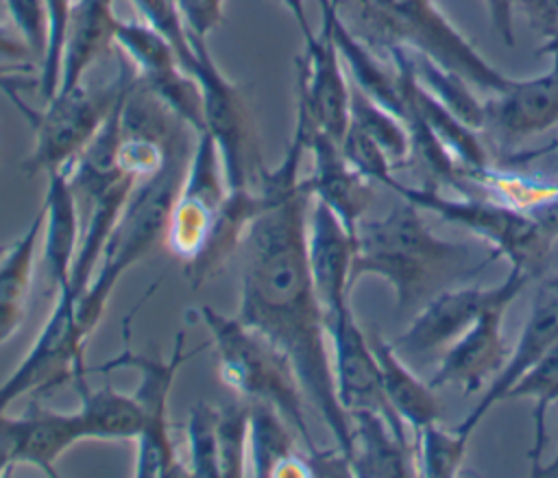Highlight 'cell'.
<instances>
[{"mask_svg":"<svg viewBox=\"0 0 558 478\" xmlns=\"http://www.w3.org/2000/svg\"><path fill=\"white\" fill-rule=\"evenodd\" d=\"M307 151L305 118L296 109L292 138L277 166H259L255 186L264 207L240 244L238 319L262 332L292 362L305 399L316 408L336 447L351 456V419L342 408L325 327L307 262L312 196L299 175Z\"/></svg>","mask_w":558,"mask_h":478,"instance_id":"1","label":"cell"},{"mask_svg":"<svg viewBox=\"0 0 558 478\" xmlns=\"http://www.w3.org/2000/svg\"><path fill=\"white\" fill-rule=\"evenodd\" d=\"M493 260L475 262L471 247L436 236L421 207L401 199L388 214L360 220L351 284L368 275L379 277L392 288L397 312L414 314L440 290L475 275Z\"/></svg>","mask_w":558,"mask_h":478,"instance_id":"2","label":"cell"},{"mask_svg":"<svg viewBox=\"0 0 558 478\" xmlns=\"http://www.w3.org/2000/svg\"><path fill=\"white\" fill-rule=\"evenodd\" d=\"M336 4L344 24L375 52L410 48L488 94L504 92L514 81L480 55L436 0H336Z\"/></svg>","mask_w":558,"mask_h":478,"instance_id":"3","label":"cell"},{"mask_svg":"<svg viewBox=\"0 0 558 478\" xmlns=\"http://www.w3.org/2000/svg\"><path fill=\"white\" fill-rule=\"evenodd\" d=\"M190 153L187 140L179 142L159 172L135 183L102 251L98 271L76 297V316L87 336L100 323L120 277L146 258L159 240H166L170 212L179 196Z\"/></svg>","mask_w":558,"mask_h":478,"instance_id":"4","label":"cell"},{"mask_svg":"<svg viewBox=\"0 0 558 478\" xmlns=\"http://www.w3.org/2000/svg\"><path fill=\"white\" fill-rule=\"evenodd\" d=\"M196 314L209 332L225 386L248 402H264L277 408L301 437L307 454H318L320 447L305 417V395L288 356L235 314H222L211 306L196 308Z\"/></svg>","mask_w":558,"mask_h":478,"instance_id":"5","label":"cell"},{"mask_svg":"<svg viewBox=\"0 0 558 478\" xmlns=\"http://www.w3.org/2000/svg\"><path fill=\"white\" fill-rule=\"evenodd\" d=\"M124 345L122 349L107 358L105 362L96 365V371L109 373L113 369H133L137 371V386L133 391L135 402L142 408L144 426L140 437L135 439L137 452H135V467L133 476L137 478H166V476H179L187 474L179 458H177V445L172 441V423L168 417V404L174 378L179 369L190 362L198 351L211 345L205 343L196 349H185V332H179L174 336L172 349L168 356H148L140 354L131 347L129 336V319L124 321Z\"/></svg>","mask_w":558,"mask_h":478,"instance_id":"6","label":"cell"},{"mask_svg":"<svg viewBox=\"0 0 558 478\" xmlns=\"http://www.w3.org/2000/svg\"><path fill=\"white\" fill-rule=\"evenodd\" d=\"M399 199H405L421 207V212H434L440 220L453 223L473 236L486 240L493 247L495 258L508 260L512 268L538 277L549 260L554 240L538 227V223L510 203H497L486 196H442L436 188L405 186L395 181L390 186Z\"/></svg>","mask_w":558,"mask_h":478,"instance_id":"7","label":"cell"},{"mask_svg":"<svg viewBox=\"0 0 558 478\" xmlns=\"http://www.w3.org/2000/svg\"><path fill=\"white\" fill-rule=\"evenodd\" d=\"M135 76V68L122 57L118 74L111 81L100 85L81 81L70 89H59L46 100L41 111L33 109L26 120L35 129V144L22 162V170L26 175H48L68 168L102 127Z\"/></svg>","mask_w":558,"mask_h":478,"instance_id":"8","label":"cell"},{"mask_svg":"<svg viewBox=\"0 0 558 478\" xmlns=\"http://www.w3.org/2000/svg\"><path fill=\"white\" fill-rule=\"evenodd\" d=\"M194 59L187 72L198 81L203 92L205 131L214 138L229 192L255 186L262 159L255 142L253 116L246 96L238 83L216 65L207 39L190 35Z\"/></svg>","mask_w":558,"mask_h":478,"instance_id":"9","label":"cell"},{"mask_svg":"<svg viewBox=\"0 0 558 478\" xmlns=\"http://www.w3.org/2000/svg\"><path fill=\"white\" fill-rule=\"evenodd\" d=\"M87 338L76 316V295L68 286L54 295V306L31 349L0 384V413L24 395L50 393L83 378Z\"/></svg>","mask_w":558,"mask_h":478,"instance_id":"10","label":"cell"},{"mask_svg":"<svg viewBox=\"0 0 558 478\" xmlns=\"http://www.w3.org/2000/svg\"><path fill=\"white\" fill-rule=\"evenodd\" d=\"M532 277L519 268L495 286H449L418 308L408 327L390 340L405 356H432L445 351L495 303H512Z\"/></svg>","mask_w":558,"mask_h":478,"instance_id":"11","label":"cell"},{"mask_svg":"<svg viewBox=\"0 0 558 478\" xmlns=\"http://www.w3.org/2000/svg\"><path fill=\"white\" fill-rule=\"evenodd\" d=\"M227 194L229 188L218 146L214 138L203 131L192 146L166 229V244L183 264L192 262L205 247Z\"/></svg>","mask_w":558,"mask_h":478,"instance_id":"12","label":"cell"},{"mask_svg":"<svg viewBox=\"0 0 558 478\" xmlns=\"http://www.w3.org/2000/svg\"><path fill=\"white\" fill-rule=\"evenodd\" d=\"M325 327L331 351V369L336 393L347 413L375 410L384 415L401 439H408L405 421L392 410L386 399L379 365L371 347L368 334L360 327L351 303H344L325 314Z\"/></svg>","mask_w":558,"mask_h":478,"instance_id":"13","label":"cell"},{"mask_svg":"<svg viewBox=\"0 0 558 478\" xmlns=\"http://www.w3.org/2000/svg\"><path fill=\"white\" fill-rule=\"evenodd\" d=\"M303 46L296 61V105L305 109L314 127L340 142L349 127L351 83L331 28L323 17L318 33L303 39Z\"/></svg>","mask_w":558,"mask_h":478,"instance_id":"14","label":"cell"},{"mask_svg":"<svg viewBox=\"0 0 558 478\" xmlns=\"http://www.w3.org/2000/svg\"><path fill=\"white\" fill-rule=\"evenodd\" d=\"M83 439L76 410H52L33 404L20 415L0 413V476L28 465L57 478L59 458Z\"/></svg>","mask_w":558,"mask_h":478,"instance_id":"15","label":"cell"},{"mask_svg":"<svg viewBox=\"0 0 558 478\" xmlns=\"http://www.w3.org/2000/svg\"><path fill=\"white\" fill-rule=\"evenodd\" d=\"M554 347H558V273L545 277L534 290L530 314L504 369L490 384H486L480 402L456 428L471 437L488 410L506 399L508 389Z\"/></svg>","mask_w":558,"mask_h":478,"instance_id":"16","label":"cell"},{"mask_svg":"<svg viewBox=\"0 0 558 478\" xmlns=\"http://www.w3.org/2000/svg\"><path fill=\"white\" fill-rule=\"evenodd\" d=\"M296 109L305 118V140L307 151L312 153V172L303 177V183L310 196L325 203L355 236V229L371 205L373 183L347 162L336 138L314 127L301 105H296Z\"/></svg>","mask_w":558,"mask_h":478,"instance_id":"17","label":"cell"},{"mask_svg":"<svg viewBox=\"0 0 558 478\" xmlns=\"http://www.w3.org/2000/svg\"><path fill=\"white\" fill-rule=\"evenodd\" d=\"M510 303H495L453 340L438 362L429 384L434 389L456 386L464 395L486 389L504 369L510 351L504 338V314Z\"/></svg>","mask_w":558,"mask_h":478,"instance_id":"18","label":"cell"},{"mask_svg":"<svg viewBox=\"0 0 558 478\" xmlns=\"http://www.w3.org/2000/svg\"><path fill=\"white\" fill-rule=\"evenodd\" d=\"M558 124V70L514 79L504 92L484 100V129L504 142H519Z\"/></svg>","mask_w":558,"mask_h":478,"instance_id":"19","label":"cell"},{"mask_svg":"<svg viewBox=\"0 0 558 478\" xmlns=\"http://www.w3.org/2000/svg\"><path fill=\"white\" fill-rule=\"evenodd\" d=\"M386 55L390 57V63H392V68L397 72L403 107L405 105L412 107L423 118V122L438 138V142L462 166L464 175L488 168L490 166L488 151L482 144V140L477 138V131L471 129L466 122H462L453 111H449L416 79L414 61H412V50L403 48V46H395Z\"/></svg>","mask_w":558,"mask_h":478,"instance_id":"20","label":"cell"},{"mask_svg":"<svg viewBox=\"0 0 558 478\" xmlns=\"http://www.w3.org/2000/svg\"><path fill=\"white\" fill-rule=\"evenodd\" d=\"M353 253L355 236L325 203L312 199L307 216V262L325 314L351 303Z\"/></svg>","mask_w":558,"mask_h":478,"instance_id":"21","label":"cell"},{"mask_svg":"<svg viewBox=\"0 0 558 478\" xmlns=\"http://www.w3.org/2000/svg\"><path fill=\"white\" fill-rule=\"evenodd\" d=\"M44 212V268L54 295L70 286L72 268L81 242V205L70 186L68 170L46 175Z\"/></svg>","mask_w":558,"mask_h":478,"instance_id":"22","label":"cell"},{"mask_svg":"<svg viewBox=\"0 0 558 478\" xmlns=\"http://www.w3.org/2000/svg\"><path fill=\"white\" fill-rule=\"evenodd\" d=\"M351 476H416L414 445L401 439L392 423L375 410H351Z\"/></svg>","mask_w":558,"mask_h":478,"instance_id":"23","label":"cell"},{"mask_svg":"<svg viewBox=\"0 0 558 478\" xmlns=\"http://www.w3.org/2000/svg\"><path fill=\"white\" fill-rule=\"evenodd\" d=\"M118 24L120 20L113 11V0H74L65 31L57 92L81 83L85 72L100 61L111 46H116Z\"/></svg>","mask_w":558,"mask_h":478,"instance_id":"24","label":"cell"},{"mask_svg":"<svg viewBox=\"0 0 558 478\" xmlns=\"http://www.w3.org/2000/svg\"><path fill=\"white\" fill-rule=\"evenodd\" d=\"M371 347L375 351L381 386L392 410L405 421V426L418 432L423 426L440 419V404L434 386L423 382L408 365L405 358L379 334H368Z\"/></svg>","mask_w":558,"mask_h":478,"instance_id":"25","label":"cell"},{"mask_svg":"<svg viewBox=\"0 0 558 478\" xmlns=\"http://www.w3.org/2000/svg\"><path fill=\"white\" fill-rule=\"evenodd\" d=\"M41 229L44 212L39 210L22 236L11 242L0 258V347L13 338L26 316Z\"/></svg>","mask_w":558,"mask_h":478,"instance_id":"26","label":"cell"},{"mask_svg":"<svg viewBox=\"0 0 558 478\" xmlns=\"http://www.w3.org/2000/svg\"><path fill=\"white\" fill-rule=\"evenodd\" d=\"M81 404L76 408L83 439L96 441H135L144 426V415L133 393L113 386L89 389L87 378L74 380Z\"/></svg>","mask_w":558,"mask_h":478,"instance_id":"27","label":"cell"},{"mask_svg":"<svg viewBox=\"0 0 558 478\" xmlns=\"http://www.w3.org/2000/svg\"><path fill=\"white\" fill-rule=\"evenodd\" d=\"M532 399V445L527 452L530 474L541 469L547 443V415L558 402V347L536 360L506 393V399Z\"/></svg>","mask_w":558,"mask_h":478,"instance_id":"28","label":"cell"},{"mask_svg":"<svg viewBox=\"0 0 558 478\" xmlns=\"http://www.w3.org/2000/svg\"><path fill=\"white\" fill-rule=\"evenodd\" d=\"M251 404L248 421V474L270 478L275 467L296 454L294 428L286 417L264 402Z\"/></svg>","mask_w":558,"mask_h":478,"instance_id":"29","label":"cell"},{"mask_svg":"<svg viewBox=\"0 0 558 478\" xmlns=\"http://www.w3.org/2000/svg\"><path fill=\"white\" fill-rule=\"evenodd\" d=\"M349 122L360 131H364L384 148V153L392 162V168L408 164L410 133L405 122L397 113H392L390 109L373 100L353 83H351V98H349Z\"/></svg>","mask_w":558,"mask_h":478,"instance_id":"30","label":"cell"},{"mask_svg":"<svg viewBox=\"0 0 558 478\" xmlns=\"http://www.w3.org/2000/svg\"><path fill=\"white\" fill-rule=\"evenodd\" d=\"M412 61H414L416 79L434 98H438L449 111H453L471 129L475 131L484 129V100H480L471 92V83L464 76L414 50H412Z\"/></svg>","mask_w":558,"mask_h":478,"instance_id":"31","label":"cell"},{"mask_svg":"<svg viewBox=\"0 0 558 478\" xmlns=\"http://www.w3.org/2000/svg\"><path fill=\"white\" fill-rule=\"evenodd\" d=\"M469 434L456 426L445 428L440 421L427 423L416 432L414 458L421 476L427 478H453L460 474L464 454L469 447Z\"/></svg>","mask_w":558,"mask_h":478,"instance_id":"32","label":"cell"},{"mask_svg":"<svg viewBox=\"0 0 558 478\" xmlns=\"http://www.w3.org/2000/svg\"><path fill=\"white\" fill-rule=\"evenodd\" d=\"M116 46L135 68L137 76H153L168 68L181 65L174 46L144 20H120L116 31Z\"/></svg>","mask_w":558,"mask_h":478,"instance_id":"33","label":"cell"},{"mask_svg":"<svg viewBox=\"0 0 558 478\" xmlns=\"http://www.w3.org/2000/svg\"><path fill=\"white\" fill-rule=\"evenodd\" d=\"M140 81L183 122L194 135L205 131L203 92L198 81L183 68L174 65L153 76H140Z\"/></svg>","mask_w":558,"mask_h":478,"instance_id":"34","label":"cell"},{"mask_svg":"<svg viewBox=\"0 0 558 478\" xmlns=\"http://www.w3.org/2000/svg\"><path fill=\"white\" fill-rule=\"evenodd\" d=\"M248 399L225 402L218 406L216 432L220 478H244L248 474Z\"/></svg>","mask_w":558,"mask_h":478,"instance_id":"35","label":"cell"},{"mask_svg":"<svg viewBox=\"0 0 558 478\" xmlns=\"http://www.w3.org/2000/svg\"><path fill=\"white\" fill-rule=\"evenodd\" d=\"M216 423H218V406L209 402L192 404L185 421L190 476H220Z\"/></svg>","mask_w":558,"mask_h":478,"instance_id":"36","label":"cell"},{"mask_svg":"<svg viewBox=\"0 0 558 478\" xmlns=\"http://www.w3.org/2000/svg\"><path fill=\"white\" fill-rule=\"evenodd\" d=\"M72 4L74 0H46L48 44H46V55L39 63V85H37L44 103L50 100L59 87L61 57H63V44H65V31H68Z\"/></svg>","mask_w":558,"mask_h":478,"instance_id":"37","label":"cell"},{"mask_svg":"<svg viewBox=\"0 0 558 478\" xmlns=\"http://www.w3.org/2000/svg\"><path fill=\"white\" fill-rule=\"evenodd\" d=\"M340 148L342 155L347 157V162L371 183H381L386 188H390L397 179L392 177V162L388 159V155L384 153V148L368 138L364 131H360L357 127H353L349 122L344 135L340 138Z\"/></svg>","mask_w":558,"mask_h":478,"instance_id":"38","label":"cell"},{"mask_svg":"<svg viewBox=\"0 0 558 478\" xmlns=\"http://www.w3.org/2000/svg\"><path fill=\"white\" fill-rule=\"evenodd\" d=\"M9 22L20 31L37 61L41 63L48 44V15L46 0H2Z\"/></svg>","mask_w":558,"mask_h":478,"instance_id":"39","label":"cell"},{"mask_svg":"<svg viewBox=\"0 0 558 478\" xmlns=\"http://www.w3.org/2000/svg\"><path fill=\"white\" fill-rule=\"evenodd\" d=\"M187 35L207 39L225 17V0H174Z\"/></svg>","mask_w":558,"mask_h":478,"instance_id":"40","label":"cell"},{"mask_svg":"<svg viewBox=\"0 0 558 478\" xmlns=\"http://www.w3.org/2000/svg\"><path fill=\"white\" fill-rule=\"evenodd\" d=\"M37 57L11 22H0V65H35Z\"/></svg>","mask_w":558,"mask_h":478,"instance_id":"41","label":"cell"},{"mask_svg":"<svg viewBox=\"0 0 558 478\" xmlns=\"http://www.w3.org/2000/svg\"><path fill=\"white\" fill-rule=\"evenodd\" d=\"M35 85H39V79H35V65H0V92L7 94L22 113L28 105H24L20 92Z\"/></svg>","mask_w":558,"mask_h":478,"instance_id":"42","label":"cell"},{"mask_svg":"<svg viewBox=\"0 0 558 478\" xmlns=\"http://www.w3.org/2000/svg\"><path fill=\"white\" fill-rule=\"evenodd\" d=\"M517 9L523 13L530 28L543 39L558 22V0H517Z\"/></svg>","mask_w":558,"mask_h":478,"instance_id":"43","label":"cell"},{"mask_svg":"<svg viewBox=\"0 0 558 478\" xmlns=\"http://www.w3.org/2000/svg\"><path fill=\"white\" fill-rule=\"evenodd\" d=\"M488 20L506 46H514L517 0H484Z\"/></svg>","mask_w":558,"mask_h":478,"instance_id":"44","label":"cell"},{"mask_svg":"<svg viewBox=\"0 0 558 478\" xmlns=\"http://www.w3.org/2000/svg\"><path fill=\"white\" fill-rule=\"evenodd\" d=\"M281 4L288 9V13L294 17L303 39H307L310 35H314L312 26H310V20H307V13H305V2L303 0H281Z\"/></svg>","mask_w":558,"mask_h":478,"instance_id":"45","label":"cell"},{"mask_svg":"<svg viewBox=\"0 0 558 478\" xmlns=\"http://www.w3.org/2000/svg\"><path fill=\"white\" fill-rule=\"evenodd\" d=\"M541 52L549 57V68L558 70V22H556L554 31L545 37V41L541 46Z\"/></svg>","mask_w":558,"mask_h":478,"instance_id":"46","label":"cell"},{"mask_svg":"<svg viewBox=\"0 0 558 478\" xmlns=\"http://www.w3.org/2000/svg\"><path fill=\"white\" fill-rule=\"evenodd\" d=\"M536 476H558V454L547 465H541Z\"/></svg>","mask_w":558,"mask_h":478,"instance_id":"47","label":"cell"},{"mask_svg":"<svg viewBox=\"0 0 558 478\" xmlns=\"http://www.w3.org/2000/svg\"><path fill=\"white\" fill-rule=\"evenodd\" d=\"M7 249H9V244H0V258L7 253Z\"/></svg>","mask_w":558,"mask_h":478,"instance_id":"48","label":"cell"}]
</instances>
